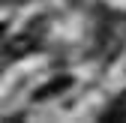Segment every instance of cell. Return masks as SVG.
Returning a JSON list of instances; mask_svg holds the SVG:
<instances>
[{"instance_id":"cell-4","label":"cell","mask_w":126,"mask_h":123,"mask_svg":"<svg viewBox=\"0 0 126 123\" xmlns=\"http://www.w3.org/2000/svg\"><path fill=\"white\" fill-rule=\"evenodd\" d=\"M6 33V21H0V36H3Z\"/></svg>"},{"instance_id":"cell-3","label":"cell","mask_w":126,"mask_h":123,"mask_svg":"<svg viewBox=\"0 0 126 123\" xmlns=\"http://www.w3.org/2000/svg\"><path fill=\"white\" fill-rule=\"evenodd\" d=\"M102 120H126V90L117 96V102H114V111H111V114H102Z\"/></svg>"},{"instance_id":"cell-1","label":"cell","mask_w":126,"mask_h":123,"mask_svg":"<svg viewBox=\"0 0 126 123\" xmlns=\"http://www.w3.org/2000/svg\"><path fill=\"white\" fill-rule=\"evenodd\" d=\"M36 48V36L33 33H18V36H9L3 42V54L6 57H24Z\"/></svg>"},{"instance_id":"cell-2","label":"cell","mask_w":126,"mask_h":123,"mask_svg":"<svg viewBox=\"0 0 126 123\" xmlns=\"http://www.w3.org/2000/svg\"><path fill=\"white\" fill-rule=\"evenodd\" d=\"M72 84V78H69V75H60V78H54V81H48V84H45V87H39L36 90V99H48V96H54V93H63V90H66Z\"/></svg>"}]
</instances>
